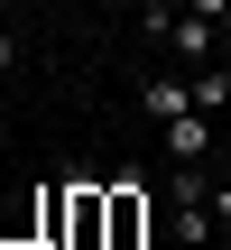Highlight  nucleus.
<instances>
[{
  "instance_id": "obj_1",
  "label": "nucleus",
  "mask_w": 231,
  "mask_h": 250,
  "mask_svg": "<svg viewBox=\"0 0 231 250\" xmlns=\"http://www.w3.org/2000/svg\"><path fill=\"white\" fill-rule=\"evenodd\" d=\"M65 241L74 250H102L111 241V195H102V186H65Z\"/></svg>"
},
{
  "instance_id": "obj_2",
  "label": "nucleus",
  "mask_w": 231,
  "mask_h": 250,
  "mask_svg": "<svg viewBox=\"0 0 231 250\" xmlns=\"http://www.w3.org/2000/svg\"><path fill=\"white\" fill-rule=\"evenodd\" d=\"M167 158H176V167H204V158H213V111H176V121H167Z\"/></svg>"
},
{
  "instance_id": "obj_3",
  "label": "nucleus",
  "mask_w": 231,
  "mask_h": 250,
  "mask_svg": "<svg viewBox=\"0 0 231 250\" xmlns=\"http://www.w3.org/2000/svg\"><path fill=\"white\" fill-rule=\"evenodd\" d=\"M102 195H111V241H102V250H139V232H148V204H139V186L120 176V186H102Z\"/></svg>"
},
{
  "instance_id": "obj_4",
  "label": "nucleus",
  "mask_w": 231,
  "mask_h": 250,
  "mask_svg": "<svg viewBox=\"0 0 231 250\" xmlns=\"http://www.w3.org/2000/svg\"><path fill=\"white\" fill-rule=\"evenodd\" d=\"M139 102H148V121H176V111H194V74H148Z\"/></svg>"
},
{
  "instance_id": "obj_5",
  "label": "nucleus",
  "mask_w": 231,
  "mask_h": 250,
  "mask_svg": "<svg viewBox=\"0 0 231 250\" xmlns=\"http://www.w3.org/2000/svg\"><path fill=\"white\" fill-rule=\"evenodd\" d=\"M213 28H222V19H194V9H185V19L167 28V46H176L185 65H213Z\"/></svg>"
},
{
  "instance_id": "obj_6",
  "label": "nucleus",
  "mask_w": 231,
  "mask_h": 250,
  "mask_svg": "<svg viewBox=\"0 0 231 250\" xmlns=\"http://www.w3.org/2000/svg\"><path fill=\"white\" fill-rule=\"evenodd\" d=\"M231 102V65L213 56V65H194V111H222Z\"/></svg>"
},
{
  "instance_id": "obj_7",
  "label": "nucleus",
  "mask_w": 231,
  "mask_h": 250,
  "mask_svg": "<svg viewBox=\"0 0 231 250\" xmlns=\"http://www.w3.org/2000/svg\"><path fill=\"white\" fill-rule=\"evenodd\" d=\"M213 223L231 232V186H222V176H213Z\"/></svg>"
},
{
  "instance_id": "obj_8",
  "label": "nucleus",
  "mask_w": 231,
  "mask_h": 250,
  "mask_svg": "<svg viewBox=\"0 0 231 250\" xmlns=\"http://www.w3.org/2000/svg\"><path fill=\"white\" fill-rule=\"evenodd\" d=\"M185 9H194V19H231V0H185Z\"/></svg>"
},
{
  "instance_id": "obj_9",
  "label": "nucleus",
  "mask_w": 231,
  "mask_h": 250,
  "mask_svg": "<svg viewBox=\"0 0 231 250\" xmlns=\"http://www.w3.org/2000/svg\"><path fill=\"white\" fill-rule=\"evenodd\" d=\"M9 65H19V37H0V74H9Z\"/></svg>"
},
{
  "instance_id": "obj_10",
  "label": "nucleus",
  "mask_w": 231,
  "mask_h": 250,
  "mask_svg": "<svg viewBox=\"0 0 231 250\" xmlns=\"http://www.w3.org/2000/svg\"><path fill=\"white\" fill-rule=\"evenodd\" d=\"M213 176H222V186H231V148H222V167H213Z\"/></svg>"
},
{
  "instance_id": "obj_11",
  "label": "nucleus",
  "mask_w": 231,
  "mask_h": 250,
  "mask_svg": "<svg viewBox=\"0 0 231 250\" xmlns=\"http://www.w3.org/2000/svg\"><path fill=\"white\" fill-rule=\"evenodd\" d=\"M0 37H9V9H0Z\"/></svg>"
},
{
  "instance_id": "obj_12",
  "label": "nucleus",
  "mask_w": 231,
  "mask_h": 250,
  "mask_svg": "<svg viewBox=\"0 0 231 250\" xmlns=\"http://www.w3.org/2000/svg\"><path fill=\"white\" fill-rule=\"evenodd\" d=\"M120 9H148V0H120Z\"/></svg>"
}]
</instances>
